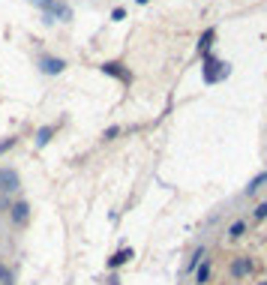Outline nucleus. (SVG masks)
Listing matches in <instances>:
<instances>
[{"mask_svg": "<svg viewBox=\"0 0 267 285\" xmlns=\"http://www.w3.org/2000/svg\"><path fill=\"white\" fill-rule=\"evenodd\" d=\"M129 258H132V249H117V252L108 258V267H111V270H117V267H123Z\"/></svg>", "mask_w": 267, "mask_h": 285, "instance_id": "423d86ee", "label": "nucleus"}, {"mask_svg": "<svg viewBox=\"0 0 267 285\" xmlns=\"http://www.w3.org/2000/svg\"><path fill=\"white\" fill-rule=\"evenodd\" d=\"M198 258H204V249H195V255L189 258V270H195V267H198Z\"/></svg>", "mask_w": 267, "mask_h": 285, "instance_id": "ddd939ff", "label": "nucleus"}, {"mask_svg": "<svg viewBox=\"0 0 267 285\" xmlns=\"http://www.w3.org/2000/svg\"><path fill=\"white\" fill-rule=\"evenodd\" d=\"M12 270H9V264H3V261H0V285H12Z\"/></svg>", "mask_w": 267, "mask_h": 285, "instance_id": "9d476101", "label": "nucleus"}, {"mask_svg": "<svg viewBox=\"0 0 267 285\" xmlns=\"http://www.w3.org/2000/svg\"><path fill=\"white\" fill-rule=\"evenodd\" d=\"M111 18H114V21H120V18H126V9H114V12H111Z\"/></svg>", "mask_w": 267, "mask_h": 285, "instance_id": "dca6fc26", "label": "nucleus"}, {"mask_svg": "<svg viewBox=\"0 0 267 285\" xmlns=\"http://www.w3.org/2000/svg\"><path fill=\"white\" fill-rule=\"evenodd\" d=\"M258 285H267V282H258Z\"/></svg>", "mask_w": 267, "mask_h": 285, "instance_id": "6ab92c4d", "label": "nucleus"}, {"mask_svg": "<svg viewBox=\"0 0 267 285\" xmlns=\"http://www.w3.org/2000/svg\"><path fill=\"white\" fill-rule=\"evenodd\" d=\"M243 231H246V222H234V225L228 228V237H234V240H237V237L243 234Z\"/></svg>", "mask_w": 267, "mask_h": 285, "instance_id": "9b49d317", "label": "nucleus"}, {"mask_svg": "<svg viewBox=\"0 0 267 285\" xmlns=\"http://www.w3.org/2000/svg\"><path fill=\"white\" fill-rule=\"evenodd\" d=\"M18 186H21L18 171H15V168H0V189H3V192H15Z\"/></svg>", "mask_w": 267, "mask_h": 285, "instance_id": "f03ea898", "label": "nucleus"}, {"mask_svg": "<svg viewBox=\"0 0 267 285\" xmlns=\"http://www.w3.org/2000/svg\"><path fill=\"white\" fill-rule=\"evenodd\" d=\"M51 135H54V126H42V129L36 132V147H45L48 141H51Z\"/></svg>", "mask_w": 267, "mask_h": 285, "instance_id": "6e6552de", "label": "nucleus"}, {"mask_svg": "<svg viewBox=\"0 0 267 285\" xmlns=\"http://www.w3.org/2000/svg\"><path fill=\"white\" fill-rule=\"evenodd\" d=\"M249 270H252V264H249V258H237L234 264H231V276H234V279H240V276H246Z\"/></svg>", "mask_w": 267, "mask_h": 285, "instance_id": "0eeeda50", "label": "nucleus"}, {"mask_svg": "<svg viewBox=\"0 0 267 285\" xmlns=\"http://www.w3.org/2000/svg\"><path fill=\"white\" fill-rule=\"evenodd\" d=\"M27 216H30V204H27V201L12 204V222H15V225H24Z\"/></svg>", "mask_w": 267, "mask_h": 285, "instance_id": "39448f33", "label": "nucleus"}, {"mask_svg": "<svg viewBox=\"0 0 267 285\" xmlns=\"http://www.w3.org/2000/svg\"><path fill=\"white\" fill-rule=\"evenodd\" d=\"M210 279V261H204L201 267H195V282H198V285H204Z\"/></svg>", "mask_w": 267, "mask_h": 285, "instance_id": "1a4fd4ad", "label": "nucleus"}, {"mask_svg": "<svg viewBox=\"0 0 267 285\" xmlns=\"http://www.w3.org/2000/svg\"><path fill=\"white\" fill-rule=\"evenodd\" d=\"M12 144H15V138H6V141H3V144H0V153H6V150H9Z\"/></svg>", "mask_w": 267, "mask_h": 285, "instance_id": "f3484780", "label": "nucleus"}, {"mask_svg": "<svg viewBox=\"0 0 267 285\" xmlns=\"http://www.w3.org/2000/svg\"><path fill=\"white\" fill-rule=\"evenodd\" d=\"M39 69L45 75H60L63 69H66V63L60 60V57H42V63H39Z\"/></svg>", "mask_w": 267, "mask_h": 285, "instance_id": "7ed1b4c3", "label": "nucleus"}, {"mask_svg": "<svg viewBox=\"0 0 267 285\" xmlns=\"http://www.w3.org/2000/svg\"><path fill=\"white\" fill-rule=\"evenodd\" d=\"M108 282H111V285H120V279H117V276H111V279H108Z\"/></svg>", "mask_w": 267, "mask_h": 285, "instance_id": "a211bd4d", "label": "nucleus"}, {"mask_svg": "<svg viewBox=\"0 0 267 285\" xmlns=\"http://www.w3.org/2000/svg\"><path fill=\"white\" fill-rule=\"evenodd\" d=\"M39 9L45 12V21H72V9L63 0H45Z\"/></svg>", "mask_w": 267, "mask_h": 285, "instance_id": "f257e3e1", "label": "nucleus"}, {"mask_svg": "<svg viewBox=\"0 0 267 285\" xmlns=\"http://www.w3.org/2000/svg\"><path fill=\"white\" fill-rule=\"evenodd\" d=\"M264 180H267V171H264V174H258V177H255V180H252V183H249V186H246V195H249V192H255V189H258V186H261Z\"/></svg>", "mask_w": 267, "mask_h": 285, "instance_id": "f8f14e48", "label": "nucleus"}, {"mask_svg": "<svg viewBox=\"0 0 267 285\" xmlns=\"http://www.w3.org/2000/svg\"><path fill=\"white\" fill-rule=\"evenodd\" d=\"M255 219H267V204H258V210H255Z\"/></svg>", "mask_w": 267, "mask_h": 285, "instance_id": "4468645a", "label": "nucleus"}, {"mask_svg": "<svg viewBox=\"0 0 267 285\" xmlns=\"http://www.w3.org/2000/svg\"><path fill=\"white\" fill-rule=\"evenodd\" d=\"M219 75H228V66H222L219 60H207V66H204V81H216Z\"/></svg>", "mask_w": 267, "mask_h": 285, "instance_id": "20e7f679", "label": "nucleus"}, {"mask_svg": "<svg viewBox=\"0 0 267 285\" xmlns=\"http://www.w3.org/2000/svg\"><path fill=\"white\" fill-rule=\"evenodd\" d=\"M210 39H213V30H207V33H204V39H201V51H207V45H210Z\"/></svg>", "mask_w": 267, "mask_h": 285, "instance_id": "2eb2a0df", "label": "nucleus"}]
</instances>
